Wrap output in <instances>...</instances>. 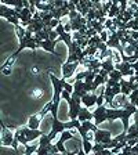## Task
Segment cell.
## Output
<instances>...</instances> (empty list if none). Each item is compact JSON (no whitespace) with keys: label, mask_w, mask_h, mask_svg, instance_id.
I'll use <instances>...</instances> for the list:
<instances>
[{"label":"cell","mask_w":138,"mask_h":155,"mask_svg":"<svg viewBox=\"0 0 138 155\" xmlns=\"http://www.w3.org/2000/svg\"><path fill=\"white\" fill-rule=\"evenodd\" d=\"M57 43H58V39L55 42H53V40H42V42L39 43V47H42L43 50H46V51H48V53L57 54V51H55V45H57Z\"/></svg>","instance_id":"obj_11"},{"label":"cell","mask_w":138,"mask_h":155,"mask_svg":"<svg viewBox=\"0 0 138 155\" xmlns=\"http://www.w3.org/2000/svg\"><path fill=\"white\" fill-rule=\"evenodd\" d=\"M68 105H69V118H71V120L77 119L82 108V98L77 97L76 94H72L71 100L68 101Z\"/></svg>","instance_id":"obj_2"},{"label":"cell","mask_w":138,"mask_h":155,"mask_svg":"<svg viewBox=\"0 0 138 155\" xmlns=\"http://www.w3.org/2000/svg\"><path fill=\"white\" fill-rule=\"evenodd\" d=\"M37 47H39V46H37V43H36L35 38L29 39V38H26V36H25V39H24L22 42H19V47H18V50L15 51V54L18 55L19 53L24 50V48H30V50H33V51H35Z\"/></svg>","instance_id":"obj_8"},{"label":"cell","mask_w":138,"mask_h":155,"mask_svg":"<svg viewBox=\"0 0 138 155\" xmlns=\"http://www.w3.org/2000/svg\"><path fill=\"white\" fill-rule=\"evenodd\" d=\"M80 65V62L76 61V62H71V64H66L65 62L62 65V79H69L71 76L75 75V71L77 69V67Z\"/></svg>","instance_id":"obj_7"},{"label":"cell","mask_w":138,"mask_h":155,"mask_svg":"<svg viewBox=\"0 0 138 155\" xmlns=\"http://www.w3.org/2000/svg\"><path fill=\"white\" fill-rule=\"evenodd\" d=\"M134 123L138 126V112H137V114H134Z\"/></svg>","instance_id":"obj_32"},{"label":"cell","mask_w":138,"mask_h":155,"mask_svg":"<svg viewBox=\"0 0 138 155\" xmlns=\"http://www.w3.org/2000/svg\"><path fill=\"white\" fill-rule=\"evenodd\" d=\"M116 155H135V154H133L131 151H129V152H119V154H116Z\"/></svg>","instance_id":"obj_31"},{"label":"cell","mask_w":138,"mask_h":155,"mask_svg":"<svg viewBox=\"0 0 138 155\" xmlns=\"http://www.w3.org/2000/svg\"><path fill=\"white\" fill-rule=\"evenodd\" d=\"M112 4H113V2H105V3H102V11L106 14V15H108V13H109Z\"/></svg>","instance_id":"obj_25"},{"label":"cell","mask_w":138,"mask_h":155,"mask_svg":"<svg viewBox=\"0 0 138 155\" xmlns=\"http://www.w3.org/2000/svg\"><path fill=\"white\" fill-rule=\"evenodd\" d=\"M51 108H53V100H51V101H48V103L46 104L44 108H43V110L40 111V112H39V116H40V118L43 119V118L46 116V114H47V112H51Z\"/></svg>","instance_id":"obj_20"},{"label":"cell","mask_w":138,"mask_h":155,"mask_svg":"<svg viewBox=\"0 0 138 155\" xmlns=\"http://www.w3.org/2000/svg\"><path fill=\"white\" fill-rule=\"evenodd\" d=\"M61 84H62V89L65 91H68L69 94H73V84L72 83H68L65 79H61Z\"/></svg>","instance_id":"obj_22"},{"label":"cell","mask_w":138,"mask_h":155,"mask_svg":"<svg viewBox=\"0 0 138 155\" xmlns=\"http://www.w3.org/2000/svg\"><path fill=\"white\" fill-rule=\"evenodd\" d=\"M13 141H14V133L11 132V127H7L2 122V145L8 147V145H13Z\"/></svg>","instance_id":"obj_5"},{"label":"cell","mask_w":138,"mask_h":155,"mask_svg":"<svg viewBox=\"0 0 138 155\" xmlns=\"http://www.w3.org/2000/svg\"><path fill=\"white\" fill-rule=\"evenodd\" d=\"M15 58H17V54L14 53L11 57H8V60H7L6 62L3 64V67H2V72H3L6 76H8V75H11V67H13L14 61H15Z\"/></svg>","instance_id":"obj_12"},{"label":"cell","mask_w":138,"mask_h":155,"mask_svg":"<svg viewBox=\"0 0 138 155\" xmlns=\"http://www.w3.org/2000/svg\"><path fill=\"white\" fill-rule=\"evenodd\" d=\"M97 129H98V127L95 126V123H93L91 120H86V122H82L80 127H79L77 130H79V134L82 136V139L90 141V140L93 139L91 133H95Z\"/></svg>","instance_id":"obj_3"},{"label":"cell","mask_w":138,"mask_h":155,"mask_svg":"<svg viewBox=\"0 0 138 155\" xmlns=\"http://www.w3.org/2000/svg\"><path fill=\"white\" fill-rule=\"evenodd\" d=\"M76 154H77L76 151H68L66 152V155H76Z\"/></svg>","instance_id":"obj_34"},{"label":"cell","mask_w":138,"mask_h":155,"mask_svg":"<svg viewBox=\"0 0 138 155\" xmlns=\"http://www.w3.org/2000/svg\"><path fill=\"white\" fill-rule=\"evenodd\" d=\"M111 140H112V133L109 130L97 129V132L94 133V141H95V144H108Z\"/></svg>","instance_id":"obj_4"},{"label":"cell","mask_w":138,"mask_h":155,"mask_svg":"<svg viewBox=\"0 0 138 155\" xmlns=\"http://www.w3.org/2000/svg\"><path fill=\"white\" fill-rule=\"evenodd\" d=\"M40 122H42V118L39 116V114H35V115H32L30 118H29L28 120V127L32 130H39V125H40Z\"/></svg>","instance_id":"obj_15"},{"label":"cell","mask_w":138,"mask_h":155,"mask_svg":"<svg viewBox=\"0 0 138 155\" xmlns=\"http://www.w3.org/2000/svg\"><path fill=\"white\" fill-rule=\"evenodd\" d=\"M100 38H101V42H102V43H106V42H108L109 36H108V31H106V29L102 33H100Z\"/></svg>","instance_id":"obj_26"},{"label":"cell","mask_w":138,"mask_h":155,"mask_svg":"<svg viewBox=\"0 0 138 155\" xmlns=\"http://www.w3.org/2000/svg\"><path fill=\"white\" fill-rule=\"evenodd\" d=\"M111 155H116V154H111Z\"/></svg>","instance_id":"obj_37"},{"label":"cell","mask_w":138,"mask_h":155,"mask_svg":"<svg viewBox=\"0 0 138 155\" xmlns=\"http://www.w3.org/2000/svg\"><path fill=\"white\" fill-rule=\"evenodd\" d=\"M76 155H87V154L84 152V150H82V148H80V150H79V152H77Z\"/></svg>","instance_id":"obj_33"},{"label":"cell","mask_w":138,"mask_h":155,"mask_svg":"<svg viewBox=\"0 0 138 155\" xmlns=\"http://www.w3.org/2000/svg\"><path fill=\"white\" fill-rule=\"evenodd\" d=\"M106 108L105 105H101V107H97V110L93 112L94 115V123H95V126L101 125L102 122H105L106 120Z\"/></svg>","instance_id":"obj_9"},{"label":"cell","mask_w":138,"mask_h":155,"mask_svg":"<svg viewBox=\"0 0 138 155\" xmlns=\"http://www.w3.org/2000/svg\"><path fill=\"white\" fill-rule=\"evenodd\" d=\"M98 75H101V76H102L104 79H105V84H106V81L109 79V74H108V72H106L105 69H102V68H101V69H100V74H98Z\"/></svg>","instance_id":"obj_28"},{"label":"cell","mask_w":138,"mask_h":155,"mask_svg":"<svg viewBox=\"0 0 138 155\" xmlns=\"http://www.w3.org/2000/svg\"><path fill=\"white\" fill-rule=\"evenodd\" d=\"M18 130L21 133H22L24 136H25L26 139H28V141H35L36 139H40L43 134L42 130H32V129H29V127H18Z\"/></svg>","instance_id":"obj_6"},{"label":"cell","mask_w":138,"mask_h":155,"mask_svg":"<svg viewBox=\"0 0 138 155\" xmlns=\"http://www.w3.org/2000/svg\"><path fill=\"white\" fill-rule=\"evenodd\" d=\"M117 14H119V2H113L112 7H111L109 13H108V18L113 19L117 17Z\"/></svg>","instance_id":"obj_19"},{"label":"cell","mask_w":138,"mask_h":155,"mask_svg":"<svg viewBox=\"0 0 138 155\" xmlns=\"http://www.w3.org/2000/svg\"><path fill=\"white\" fill-rule=\"evenodd\" d=\"M39 147L36 145H25V155H33V152L37 151Z\"/></svg>","instance_id":"obj_24"},{"label":"cell","mask_w":138,"mask_h":155,"mask_svg":"<svg viewBox=\"0 0 138 155\" xmlns=\"http://www.w3.org/2000/svg\"><path fill=\"white\" fill-rule=\"evenodd\" d=\"M133 139H138V126L135 123L130 126L129 130H127V134H126V140L127 141H130Z\"/></svg>","instance_id":"obj_16"},{"label":"cell","mask_w":138,"mask_h":155,"mask_svg":"<svg viewBox=\"0 0 138 155\" xmlns=\"http://www.w3.org/2000/svg\"><path fill=\"white\" fill-rule=\"evenodd\" d=\"M43 94H44V93H43V90H40V89H36V90L33 91V94H32V96L35 97V98H42V97H43Z\"/></svg>","instance_id":"obj_29"},{"label":"cell","mask_w":138,"mask_h":155,"mask_svg":"<svg viewBox=\"0 0 138 155\" xmlns=\"http://www.w3.org/2000/svg\"><path fill=\"white\" fill-rule=\"evenodd\" d=\"M104 147H102V144H95V145H93V152L94 154H97V152H101V151H104Z\"/></svg>","instance_id":"obj_27"},{"label":"cell","mask_w":138,"mask_h":155,"mask_svg":"<svg viewBox=\"0 0 138 155\" xmlns=\"http://www.w3.org/2000/svg\"><path fill=\"white\" fill-rule=\"evenodd\" d=\"M130 36H131L134 40H138V31H130Z\"/></svg>","instance_id":"obj_30"},{"label":"cell","mask_w":138,"mask_h":155,"mask_svg":"<svg viewBox=\"0 0 138 155\" xmlns=\"http://www.w3.org/2000/svg\"><path fill=\"white\" fill-rule=\"evenodd\" d=\"M82 144H83V150H84V152H86L87 155L93 152V145H91V143L88 141V140H83Z\"/></svg>","instance_id":"obj_23"},{"label":"cell","mask_w":138,"mask_h":155,"mask_svg":"<svg viewBox=\"0 0 138 155\" xmlns=\"http://www.w3.org/2000/svg\"><path fill=\"white\" fill-rule=\"evenodd\" d=\"M48 78L53 83L54 87V96H53V108H51V114L53 118H58V107H59V100H61V94H62V84H61V79H58L54 74L48 72Z\"/></svg>","instance_id":"obj_1"},{"label":"cell","mask_w":138,"mask_h":155,"mask_svg":"<svg viewBox=\"0 0 138 155\" xmlns=\"http://www.w3.org/2000/svg\"><path fill=\"white\" fill-rule=\"evenodd\" d=\"M33 72H35V74H37V72H39V68L35 67V68H33Z\"/></svg>","instance_id":"obj_35"},{"label":"cell","mask_w":138,"mask_h":155,"mask_svg":"<svg viewBox=\"0 0 138 155\" xmlns=\"http://www.w3.org/2000/svg\"><path fill=\"white\" fill-rule=\"evenodd\" d=\"M53 148H54V145L50 144L47 147H42V145H39L37 151H36V155H48V154H53Z\"/></svg>","instance_id":"obj_18"},{"label":"cell","mask_w":138,"mask_h":155,"mask_svg":"<svg viewBox=\"0 0 138 155\" xmlns=\"http://www.w3.org/2000/svg\"><path fill=\"white\" fill-rule=\"evenodd\" d=\"M77 119L80 120V122H86V120L94 119V115H93V112H90V111H88V108L82 107L80 112H79V116H77Z\"/></svg>","instance_id":"obj_13"},{"label":"cell","mask_w":138,"mask_h":155,"mask_svg":"<svg viewBox=\"0 0 138 155\" xmlns=\"http://www.w3.org/2000/svg\"><path fill=\"white\" fill-rule=\"evenodd\" d=\"M88 155H95V154H94V152H91V154H88Z\"/></svg>","instance_id":"obj_36"},{"label":"cell","mask_w":138,"mask_h":155,"mask_svg":"<svg viewBox=\"0 0 138 155\" xmlns=\"http://www.w3.org/2000/svg\"><path fill=\"white\" fill-rule=\"evenodd\" d=\"M97 100H98V96L95 93H87L84 97H82V104H83L86 108H90V107L95 105Z\"/></svg>","instance_id":"obj_10"},{"label":"cell","mask_w":138,"mask_h":155,"mask_svg":"<svg viewBox=\"0 0 138 155\" xmlns=\"http://www.w3.org/2000/svg\"><path fill=\"white\" fill-rule=\"evenodd\" d=\"M109 79H112V81H115V82H120L123 79V75H122V72L120 71L115 69V71H112L109 74Z\"/></svg>","instance_id":"obj_21"},{"label":"cell","mask_w":138,"mask_h":155,"mask_svg":"<svg viewBox=\"0 0 138 155\" xmlns=\"http://www.w3.org/2000/svg\"><path fill=\"white\" fill-rule=\"evenodd\" d=\"M101 68H102V69H105L108 74H111L112 71H115L116 68H115V61H113V55H112V57L105 58V60L101 62Z\"/></svg>","instance_id":"obj_14"},{"label":"cell","mask_w":138,"mask_h":155,"mask_svg":"<svg viewBox=\"0 0 138 155\" xmlns=\"http://www.w3.org/2000/svg\"><path fill=\"white\" fill-rule=\"evenodd\" d=\"M119 83H120V89H122L123 96H130L131 94V84H130V82L126 81V79H122Z\"/></svg>","instance_id":"obj_17"}]
</instances>
